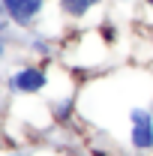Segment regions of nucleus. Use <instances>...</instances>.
I'll return each instance as SVG.
<instances>
[{"mask_svg": "<svg viewBox=\"0 0 153 156\" xmlns=\"http://www.w3.org/2000/svg\"><path fill=\"white\" fill-rule=\"evenodd\" d=\"M45 3L48 0H0L3 12L9 15L12 24H18V27H30L45 12Z\"/></svg>", "mask_w": 153, "mask_h": 156, "instance_id": "3", "label": "nucleus"}, {"mask_svg": "<svg viewBox=\"0 0 153 156\" xmlns=\"http://www.w3.org/2000/svg\"><path fill=\"white\" fill-rule=\"evenodd\" d=\"M105 0H57V6H60V12L66 15V18H72V21H81V18H87L93 9H99Z\"/></svg>", "mask_w": 153, "mask_h": 156, "instance_id": "4", "label": "nucleus"}, {"mask_svg": "<svg viewBox=\"0 0 153 156\" xmlns=\"http://www.w3.org/2000/svg\"><path fill=\"white\" fill-rule=\"evenodd\" d=\"M6 156H21V153H6Z\"/></svg>", "mask_w": 153, "mask_h": 156, "instance_id": "7", "label": "nucleus"}, {"mask_svg": "<svg viewBox=\"0 0 153 156\" xmlns=\"http://www.w3.org/2000/svg\"><path fill=\"white\" fill-rule=\"evenodd\" d=\"M144 6H147V9H150V12H153V0H144Z\"/></svg>", "mask_w": 153, "mask_h": 156, "instance_id": "6", "label": "nucleus"}, {"mask_svg": "<svg viewBox=\"0 0 153 156\" xmlns=\"http://www.w3.org/2000/svg\"><path fill=\"white\" fill-rule=\"evenodd\" d=\"M9 87H12L15 93H27V96L42 93V90L48 87V72H45L42 66H21V69H15V72L9 75Z\"/></svg>", "mask_w": 153, "mask_h": 156, "instance_id": "2", "label": "nucleus"}, {"mask_svg": "<svg viewBox=\"0 0 153 156\" xmlns=\"http://www.w3.org/2000/svg\"><path fill=\"white\" fill-rule=\"evenodd\" d=\"M129 144L138 153L153 150V108L150 105H135L129 111Z\"/></svg>", "mask_w": 153, "mask_h": 156, "instance_id": "1", "label": "nucleus"}, {"mask_svg": "<svg viewBox=\"0 0 153 156\" xmlns=\"http://www.w3.org/2000/svg\"><path fill=\"white\" fill-rule=\"evenodd\" d=\"M6 24H9V15L3 12V6H0V36H3V30H6Z\"/></svg>", "mask_w": 153, "mask_h": 156, "instance_id": "5", "label": "nucleus"}]
</instances>
